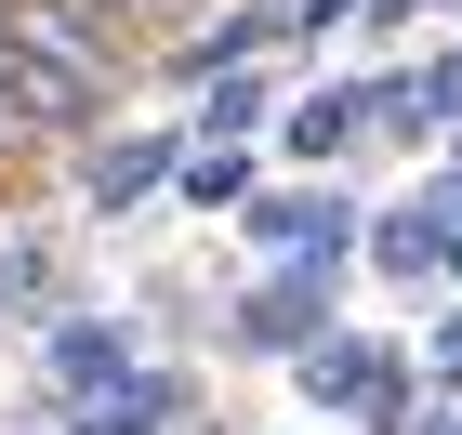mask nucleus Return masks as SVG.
<instances>
[{
    "label": "nucleus",
    "mask_w": 462,
    "mask_h": 435,
    "mask_svg": "<svg viewBox=\"0 0 462 435\" xmlns=\"http://www.w3.org/2000/svg\"><path fill=\"white\" fill-rule=\"evenodd\" d=\"M0 106L27 119L40 145H79V132H93V119H106V106H93V93H79V79H53V67H40L27 40H0Z\"/></svg>",
    "instance_id": "0eeeda50"
},
{
    "label": "nucleus",
    "mask_w": 462,
    "mask_h": 435,
    "mask_svg": "<svg viewBox=\"0 0 462 435\" xmlns=\"http://www.w3.org/2000/svg\"><path fill=\"white\" fill-rule=\"evenodd\" d=\"M278 119V79L264 67H225V79H199V106H185V145H251Z\"/></svg>",
    "instance_id": "9d476101"
},
{
    "label": "nucleus",
    "mask_w": 462,
    "mask_h": 435,
    "mask_svg": "<svg viewBox=\"0 0 462 435\" xmlns=\"http://www.w3.org/2000/svg\"><path fill=\"white\" fill-rule=\"evenodd\" d=\"M251 185H264V159H251V145H185V172H172V198H185V212H238Z\"/></svg>",
    "instance_id": "f8f14e48"
},
{
    "label": "nucleus",
    "mask_w": 462,
    "mask_h": 435,
    "mask_svg": "<svg viewBox=\"0 0 462 435\" xmlns=\"http://www.w3.org/2000/svg\"><path fill=\"white\" fill-rule=\"evenodd\" d=\"M40 383H53V396H106V383H133V330L119 317H53L40 330Z\"/></svg>",
    "instance_id": "423d86ee"
},
{
    "label": "nucleus",
    "mask_w": 462,
    "mask_h": 435,
    "mask_svg": "<svg viewBox=\"0 0 462 435\" xmlns=\"http://www.w3.org/2000/svg\"><path fill=\"white\" fill-rule=\"evenodd\" d=\"M238 238H251V251H264V264H291V251H370V212H356V198H344V185H251V198H238Z\"/></svg>",
    "instance_id": "7ed1b4c3"
},
{
    "label": "nucleus",
    "mask_w": 462,
    "mask_h": 435,
    "mask_svg": "<svg viewBox=\"0 0 462 435\" xmlns=\"http://www.w3.org/2000/svg\"><path fill=\"white\" fill-rule=\"evenodd\" d=\"M185 172V119H159V132H119V145H93V159H79V212H145V198H159V185Z\"/></svg>",
    "instance_id": "20e7f679"
},
{
    "label": "nucleus",
    "mask_w": 462,
    "mask_h": 435,
    "mask_svg": "<svg viewBox=\"0 0 462 435\" xmlns=\"http://www.w3.org/2000/svg\"><path fill=\"white\" fill-rule=\"evenodd\" d=\"M423 369H436V383H462V304H449V330H436V357H423Z\"/></svg>",
    "instance_id": "4468645a"
},
{
    "label": "nucleus",
    "mask_w": 462,
    "mask_h": 435,
    "mask_svg": "<svg viewBox=\"0 0 462 435\" xmlns=\"http://www.w3.org/2000/svg\"><path fill=\"white\" fill-rule=\"evenodd\" d=\"M0 40H27L40 67H53V79H79L93 106L133 79V27H106L93 0H0Z\"/></svg>",
    "instance_id": "f03ea898"
},
{
    "label": "nucleus",
    "mask_w": 462,
    "mask_h": 435,
    "mask_svg": "<svg viewBox=\"0 0 462 435\" xmlns=\"http://www.w3.org/2000/svg\"><path fill=\"white\" fill-rule=\"evenodd\" d=\"M278 40H291L278 14H212V27L172 40V67H185V79H225V67H251V53H278Z\"/></svg>",
    "instance_id": "9b49d317"
},
{
    "label": "nucleus",
    "mask_w": 462,
    "mask_h": 435,
    "mask_svg": "<svg viewBox=\"0 0 462 435\" xmlns=\"http://www.w3.org/2000/svg\"><path fill=\"white\" fill-rule=\"evenodd\" d=\"M93 14H106V27H133V40H145V27H185V0H93Z\"/></svg>",
    "instance_id": "ddd939ff"
},
{
    "label": "nucleus",
    "mask_w": 462,
    "mask_h": 435,
    "mask_svg": "<svg viewBox=\"0 0 462 435\" xmlns=\"http://www.w3.org/2000/svg\"><path fill=\"white\" fill-rule=\"evenodd\" d=\"M396 343H370V330H318V343H304V357H291V396L304 409H344L356 422V396H370V369H383Z\"/></svg>",
    "instance_id": "1a4fd4ad"
},
{
    "label": "nucleus",
    "mask_w": 462,
    "mask_h": 435,
    "mask_svg": "<svg viewBox=\"0 0 462 435\" xmlns=\"http://www.w3.org/2000/svg\"><path fill=\"white\" fill-rule=\"evenodd\" d=\"M436 185H449V198H462V132H436Z\"/></svg>",
    "instance_id": "2eb2a0df"
},
{
    "label": "nucleus",
    "mask_w": 462,
    "mask_h": 435,
    "mask_svg": "<svg viewBox=\"0 0 462 435\" xmlns=\"http://www.w3.org/2000/svg\"><path fill=\"white\" fill-rule=\"evenodd\" d=\"M370 119H383V67H370V79H318V93H291V106H278V145L304 159V172H330V159H356Z\"/></svg>",
    "instance_id": "39448f33"
},
{
    "label": "nucleus",
    "mask_w": 462,
    "mask_h": 435,
    "mask_svg": "<svg viewBox=\"0 0 462 435\" xmlns=\"http://www.w3.org/2000/svg\"><path fill=\"white\" fill-rule=\"evenodd\" d=\"M185 409H199V383H185V369H133V383H106V396H79L67 435H172Z\"/></svg>",
    "instance_id": "6e6552de"
},
{
    "label": "nucleus",
    "mask_w": 462,
    "mask_h": 435,
    "mask_svg": "<svg viewBox=\"0 0 462 435\" xmlns=\"http://www.w3.org/2000/svg\"><path fill=\"white\" fill-rule=\"evenodd\" d=\"M410 435H462V422H449V409H423V422H410Z\"/></svg>",
    "instance_id": "dca6fc26"
},
{
    "label": "nucleus",
    "mask_w": 462,
    "mask_h": 435,
    "mask_svg": "<svg viewBox=\"0 0 462 435\" xmlns=\"http://www.w3.org/2000/svg\"><path fill=\"white\" fill-rule=\"evenodd\" d=\"M449 14H462V0H449Z\"/></svg>",
    "instance_id": "f3484780"
},
{
    "label": "nucleus",
    "mask_w": 462,
    "mask_h": 435,
    "mask_svg": "<svg viewBox=\"0 0 462 435\" xmlns=\"http://www.w3.org/2000/svg\"><path fill=\"white\" fill-rule=\"evenodd\" d=\"M344 277H356L344 251H291V264H264V277L238 290L225 343H238V357H304L318 330H344Z\"/></svg>",
    "instance_id": "f257e3e1"
}]
</instances>
